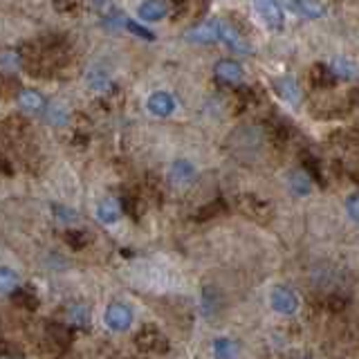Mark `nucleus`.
Returning <instances> with one entry per match:
<instances>
[{
	"label": "nucleus",
	"mask_w": 359,
	"mask_h": 359,
	"mask_svg": "<svg viewBox=\"0 0 359 359\" xmlns=\"http://www.w3.org/2000/svg\"><path fill=\"white\" fill-rule=\"evenodd\" d=\"M218 22L220 20H209V22H202V25L194 27V29L187 34L189 41H198V43L218 41Z\"/></svg>",
	"instance_id": "10"
},
{
	"label": "nucleus",
	"mask_w": 359,
	"mask_h": 359,
	"mask_svg": "<svg viewBox=\"0 0 359 359\" xmlns=\"http://www.w3.org/2000/svg\"><path fill=\"white\" fill-rule=\"evenodd\" d=\"M65 241H67V245L72 247V250H81V247H86V243H88V233H83V231H70L65 236Z\"/></svg>",
	"instance_id": "28"
},
{
	"label": "nucleus",
	"mask_w": 359,
	"mask_h": 359,
	"mask_svg": "<svg viewBox=\"0 0 359 359\" xmlns=\"http://www.w3.org/2000/svg\"><path fill=\"white\" fill-rule=\"evenodd\" d=\"M123 25H126V29H128L130 34H135V36H140V39H144V41H153V39H155V34H153L151 29L142 27L140 22H135V20H128V18H126V22H123Z\"/></svg>",
	"instance_id": "26"
},
{
	"label": "nucleus",
	"mask_w": 359,
	"mask_h": 359,
	"mask_svg": "<svg viewBox=\"0 0 359 359\" xmlns=\"http://www.w3.org/2000/svg\"><path fill=\"white\" fill-rule=\"evenodd\" d=\"M104 321L110 330L115 332H123L130 328L133 323V312L128 306H123V303H110L106 308V314H104Z\"/></svg>",
	"instance_id": "4"
},
{
	"label": "nucleus",
	"mask_w": 359,
	"mask_h": 359,
	"mask_svg": "<svg viewBox=\"0 0 359 359\" xmlns=\"http://www.w3.org/2000/svg\"><path fill=\"white\" fill-rule=\"evenodd\" d=\"M330 81H332V67L323 65V63L312 65V70H310V83L314 88H328Z\"/></svg>",
	"instance_id": "17"
},
{
	"label": "nucleus",
	"mask_w": 359,
	"mask_h": 359,
	"mask_svg": "<svg viewBox=\"0 0 359 359\" xmlns=\"http://www.w3.org/2000/svg\"><path fill=\"white\" fill-rule=\"evenodd\" d=\"M346 211L355 222H359V194H355V196H351L346 200Z\"/></svg>",
	"instance_id": "31"
},
{
	"label": "nucleus",
	"mask_w": 359,
	"mask_h": 359,
	"mask_svg": "<svg viewBox=\"0 0 359 359\" xmlns=\"http://www.w3.org/2000/svg\"><path fill=\"white\" fill-rule=\"evenodd\" d=\"M269 303H272L274 312L287 314V317L299 310V297L287 287H274L272 294H269Z\"/></svg>",
	"instance_id": "5"
},
{
	"label": "nucleus",
	"mask_w": 359,
	"mask_h": 359,
	"mask_svg": "<svg viewBox=\"0 0 359 359\" xmlns=\"http://www.w3.org/2000/svg\"><path fill=\"white\" fill-rule=\"evenodd\" d=\"M149 110L153 112V115L157 117H168L171 112L175 110V99L171 93H164V90H160V93H153L149 97Z\"/></svg>",
	"instance_id": "7"
},
{
	"label": "nucleus",
	"mask_w": 359,
	"mask_h": 359,
	"mask_svg": "<svg viewBox=\"0 0 359 359\" xmlns=\"http://www.w3.org/2000/svg\"><path fill=\"white\" fill-rule=\"evenodd\" d=\"M292 9L297 11V14H301L303 18H321L323 16V7L319 0H292Z\"/></svg>",
	"instance_id": "13"
},
{
	"label": "nucleus",
	"mask_w": 359,
	"mask_h": 359,
	"mask_svg": "<svg viewBox=\"0 0 359 359\" xmlns=\"http://www.w3.org/2000/svg\"><path fill=\"white\" fill-rule=\"evenodd\" d=\"M213 355L216 357H231L236 355V344L227 337H222V339H216L213 341Z\"/></svg>",
	"instance_id": "25"
},
{
	"label": "nucleus",
	"mask_w": 359,
	"mask_h": 359,
	"mask_svg": "<svg viewBox=\"0 0 359 359\" xmlns=\"http://www.w3.org/2000/svg\"><path fill=\"white\" fill-rule=\"evenodd\" d=\"M16 90H18V81L14 76L0 74V95H3V99L11 97V93H16Z\"/></svg>",
	"instance_id": "27"
},
{
	"label": "nucleus",
	"mask_w": 359,
	"mask_h": 359,
	"mask_svg": "<svg viewBox=\"0 0 359 359\" xmlns=\"http://www.w3.org/2000/svg\"><path fill=\"white\" fill-rule=\"evenodd\" d=\"M303 164H306V171H308V175L312 177V182H319V184H323V168H321V164H319V160L317 157H312V155H303Z\"/></svg>",
	"instance_id": "23"
},
{
	"label": "nucleus",
	"mask_w": 359,
	"mask_h": 359,
	"mask_svg": "<svg viewBox=\"0 0 359 359\" xmlns=\"http://www.w3.org/2000/svg\"><path fill=\"white\" fill-rule=\"evenodd\" d=\"M11 301H14L16 306L25 308V310H36V306H39V299H36V294H34L32 290H18V292H14V294H11Z\"/></svg>",
	"instance_id": "22"
},
{
	"label": "nucleus",
	"mask_w": 359,
	"mask_h": 359,
	"mask_svg": "<svg viewBox=\"0 0 359 359\" xmlns=\"http://www.w3.org/2000/svg\"><path fill=\"white\" fill-rule=\"evenodd\" d=\"M166 11H168V5L164 0H144L137 9V16L146 22H157L166 16Z\"/></svg>",
	"instance_id": "8"
},
{
	"label": "nucleus",
	"mask_w": 359,
	"mask_h": 359,
	"mask_svg": "<svg viewBox=\"0 0 359 359\" xmlns=\"http://www.w3.org/2000/svg\"><path fill=\"white\" fill-rule=\"evenodd\" d=\"M222 213H227L224 200H211L209 205H205L198 211V220H213V218H220Z\"/></svg>",
	"instance_id": "18"
},
{
	"label": "nucleus",
	"mask_w": 359,
	"mask_h": 359,
	"mask_svg": "<svg viewBox=\"0 0 359 359\" xmlns=\"http://www.w3.org/2000/svg\"><path fill=\"white\" fill-rule=\"evenodd\" d=\"M54 216L59 218L61 222H76V220H79V213H76V211L65 209V207H61V205H56V207H54Z\"/></svg>",
	"instance_id": "29"
},
{
	"label": "nucleus",
	"mask_w": 359,
	"mask_h": 359,
	"mask_svg": "<svg viewBox=\"0 0 359 359\" xmlns=\"http://www.w3.org/2000/svg\"><path fill=\"white\" fill-rule=\"evenodd\" d=\"M18 104L22 110H41L43 108V97L36 93V90H22V93L18 95Z\"/></svg>",
	"instance_id": "20"
},
{
	"label": "nucleus",
	"mask_w": 359,
	"mask_h": 359,
	"mask_svg": "<svg viewBox=\"0 0 359 359\" xmlns=\"http://www.w3.org/2000/svg\"><path fill=\"white\" fill-rule=\"evenodd\" d=\"M48 332H50V337L54 339V344H59V346H67V344H70V330H67L65 325L50 323Z\"/></svg>",
	"instance_id": "24"
},
{
	"label": "nucleus",
	"mask_w": 359,
	"mask_h": 359,
	"mask_svg": "<svg viewBox=\"0 0 359 359\" xmlns=\"http://www.w3.org/2000/svg\"><path fill=\"white\" fill-rule=\"evenodd\" d=\"M332 74L341 79H353L357 74V65L351 59H346V56H337L332 61Z\"/></svg>",
	"instance_id": "19"
},
{
	"label": "nucleus",
	"mask_w": 359,
	"mask_h": 359,
	"mask_svg": "<svg viewBox=\"0 0 359 359\" xmlns=\"http://www.w3.org/2000/svg\"><path fill=\"white\" fill-rule=\"evenodd\" d=\"M276 86V90H278V95L283 97L287 104H299L301 101V88H299V83L294 81L292 76H283V79H278V81L274 83Z\"/></svg>",
	"instance_id": "12"
},
{
	"label": "nucleus",
	"mask_w": 359,
	"mask_h": 359,
	"mask_svg": "<svg viewBox=\"0 0 359 359\" xmlns=\"http://www.w3.org/2000/svg\"><path fill=\"white\" fill-rule=\"evenodd\" d=\"M18 287V276L14 269L0 267V294H9Z\"/></svg>",
	"instance_id": "21"
},
{
	"label": "nucleus",
	"mask_w": 359,
	"mask_h": 359,
	"mask_svg": "<svg viewBox=\"0 0 359 359\" xmlns=\"http://www.w3.org/2000/svg\"><path fill=\"white\" fill-rule=\"evenodd\" d=\"M135 346H137L142 353L160 355L168 351V339L155 328V325H144V328L135 334Z\"/></svg>",
	"instance_id": "1"
},
{
	"label": "nucleus",
	"mask_w": 359,
	"mask_h": 359,
	"mask_svg": "<svg viewBox=\"0 0 359 359\" xmlns=\"http://www.w3.org/2000/svg\"><path fill=\"white\" fill-rule=\"evenodd\" d=\"M196 175V168L189 160H177L171 164V171H168V177H171L173 184H189Z\"/></svg>",
	"instance_id": "9"
},
{
	"label": "nucleus",
	"mask_w": 359,
	"mask_h": 359,
	"mask_svg": "<svg viewBox=\"0 0 359 359\" xmlns=\"http://www.w3.org/2000/svg\"><path fill=\"white\" fill-rule=\"evenodd\" d=\"M238 207H241V211L245 213L247 218L258 220V222H267L269 218H272V213H274L272 205H269L267 200L256 198V196H241Z\"/></svg>",
	"instance_id": "2"
},
{
	"label": "nucleus",
	"mask_w": 359,
	"mask_h": 359,
	"mask_svg": "<svg viewBox=\"0 0 359 359\" xmlns=\"http://www.w3.org/2000/svg\"><path fill=\"white\" fill-rule=\"evenodd\" d=\"M97 218L104 222V224H112V222H117L121 218V207H119V202L117 200H112V198H106V200H101L99 205H97Z\"/></svg>",
	"instance_id": "11"
},
{
	"label": "nucleus",
	"mask_w": 359,
	"mask_h": 359,
	"mask_svg": "<svg viewBox=\"0 0 359 359\" xmlns=\"http://www.w3.org/2000/svg\"><path fill=\"white\" fill-rule=\"evenodd\" d=\"M0 173H11L9 162L5 160V155H3V153H0Z\"/></svg>",
	"instance_id": "32"
},
{
	"label": "nucleus",
	"mask_w": 359,
	"mask_h": 359,
	"mask_svg": "<svg viewBox=\"0 0 359 359\" xmlns=\"http://www.w3.org/2000/svg\"><path fill=\"white\" fill-rule=\"evenodd\" d=\"M65 314H67V321L72 325H79V328H88L90 325V310L83 303H70Z\"/></svg>",
	"instance_id": "15"
},
{
	"label": "nucleus",
	"mask_w": 359,
	"mask_h": 359,
	"mask_svg": "<svg viewBox=\"0 0 359 359\" xmlns=\"http://www.w3.org/2000/svg\"><path fill=\"white\" fill-rule=\"evenodd\" d=\"M256 14L263 18L269 29H280L285 25V14L276 0H252Z\"/></svg>",
	"instance_id": "3"
},
{
	"label": "nucleus",
	"mask_w": 359,
	"mask_h": 359,
	"mask_svg": "<svg viewBox=\"0 0 359 359\" xmlns=\"http://www.w3.org/2000/svg\"><path fill=\"white\" fill-rule=\"evenodd\" d=\"M287 184H290V191L297 196H308L310 189H312V177L308 173H301V171H294L287 175Z\"/></svg>",
	"instance_id": "16"
},
{
	"label": "nucleus",
	"mask_w": 359,
	"mask_h": 359,
	"mask_svg": "<svg viewBox=\"0 0 359 359\" xmlns=\"http://www.w3.org/2000/svg\"><path fill=\"white\" fill-rule=\"evenodd\" d=\"M140 205H142L140 198H135V196H126V198H123V211L130 213L133 218L140 216Z\"/></svg>",
	"instance_id": "30"
},
{
	"label": "nucleus",
	"mask_w": 359,
	"mask_h": 359,
	"mask_svg": "<svg viewBox=\"0 0 359 359\" xmlns=\"http://www.w3.org/2000/svg\"><path fill=\"white\" fill-rule=\"evenodd\" d=\"M218 41H222V43L227 45V48H231L233 52H241V54L250 52V45H247V41H245L231 25H227L224 20L218 22Z\"/></svg>",
	"instance_id": "6"
},
{
	"label": "nucleus",
	"mask_w": 359,
	"mask_h": 359,
	"mask_svg": "<svg viewBox=\"0 0 359 359\" xmlns=\"http://www.w3.org/2000/svg\"><path fill=\"white\" fill-rule=\"evenodd\" d=\"M353 177H355V180H357V184H359V173H355V175H353Z\"/></svg>",
	"instance_id": "33"
},
{
	"label": "nucleus",
	"mask_w": 359,
	"mask_h": 359,
	"mask_svg": "<svg viewBox=\"0 0 359 359\" xmlns=\"http://www.w3.org/2000/svg\"><path fill=\"white\" fill-rule=\"evenodd\" d=\"M216 74L222 79V81H241L243 79V65L241 63H236V61H229V59H224V61H218L216 63Z\"/></svg>",
	"instance_id": "14"
}]
</instances>
